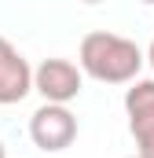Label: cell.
<instances>
[{
    "instance_id": "obj_8",
    "label": "cell",
    "mask_w": 154,
    "mask_h": 158,
    "mask_svg": "<svg viewBox=\"0 0 154 158\" xmlns=\"http://www.w3.org/2000/svg\"><path fill=\"white\" fill-rule=\"evenodd\" d=\"M132 158H140V155H132Z\"/></svg>"
},
{
    "instance_id": "obj_1",
    "label": "cell",
    "mask_w": 154,
    "mask_h": 158,
    "mask_svg": "<svg viewBox=\"0 0 154 158\" xmlns=\"http://www.w3.org/2000/svg\"><path fill=\"white\" fill-rule=\"evenodd\" d=\"M77 63L88 77L103 81V85H132L140 77V66H143V52L140 44L121 33L110 30H92L81 40V52H77Z\"/></svg>"
},
{
    "instance_id": "obj_4",
    "label": "cell",
    "mask_w": 154,
    "mask_h": 158,
    "mask_svg": "<svg viewBox=\"0 0 154 158\" xmlns=\"http://www.w3.org/2000/svg\"><path fill=\"white\" fill-rule=\"evenodd\" d=\"M125 114L136 155L154 158V81H132V88L125 92Z\"/></svg>"
},
{
    "instance_id": "obj_6",
    "label": "cell",
    "mask_w": 154,
    "mask_h": 158,
    "mask_svg": "<svg viewBox=\"0 0 154 158\" xmlns=\"http://www.w3.org/2000/svg\"><path fill=\"white\" fill-rule=\"evenodd\" d=\"M147 59H151V66H154V40H151V52H147Z\"/></svg>"
},
{
    "instance_id": "obj_7",
    "label": "cell",
    "mask_w": 154,
    "mask_h": 158,
    "mask_svg": "<svg viewBox=\"0 0 154 158\" xmlns=\"http://www.w3.org/2000/svg\"><path fill=\"white\" fill-rule=\"evenodd\" d=\"M0 158H7V151H4V143H0Z\"/></svg>"
},
{
    "instance_id": "obj_2",
    "label": "cell",
    "mask_w": 154,
    "mask_h": 158,
    "mask_svg": "<svg viewBox=\"0 0 154 158\" xmlns=\"http://www.w3.org/2000/svg\"><path fill=\"white\" fill-rule=\"evenodd\" d=\"M33 88L44 96V103L66 107L84 88V70L77 63H70V59H44L33 70Z\"/></svg>"
},
{
    "instance_id": "obj_5",
    "label": "cell",
    "mask_w": 154,
    "mask_h": 158,
    "mask_svg": "<svg viewBox=\"0 0 154 158\" xmlns=\"http://www.w3.org/2000/svg\"><path fill=\"white\" fill-rule=\"evenodd\" d=\"M30 92H33V70L26 55L7 37H0V107L22 103Z\"/></svg>"
},
{
    "instance_id": "obj_3",
    "label": "cell",
    "mask_w": 154,
    "mask_h": 158,
    "mask_svg": "<svg viewBox=\"0 0 154 158\" xmlns=\"http://www.w3.org/2000/svg\"><path fill=\"white\" fill-rule=\"evenodd\" d=\"M30 140L37 143L40 151H66L77 140V118L70 114V107H55V103H44L33 110L30 118Z\"/></svg>"
}]
</instances>
